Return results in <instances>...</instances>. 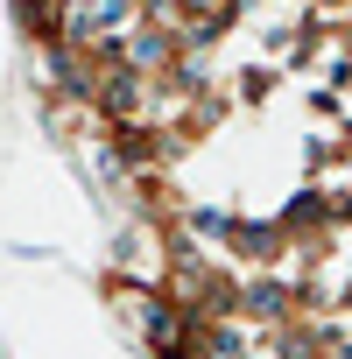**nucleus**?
<instances>
[{"label": "nucleus", "mask_w": 352, "mask_h": 359, "mask_svg": "<svg viewBox=\"0 0 352 359\" xmlns=\"http://www.w3.org/2000/svg\"><path fill=\"white\" fill-rule=\"evenodd\" d=\"M184 8H191V15H212V22H226V8H233V0H184Z\"/></svg>", "instance_id": "1"}]
</instances>
